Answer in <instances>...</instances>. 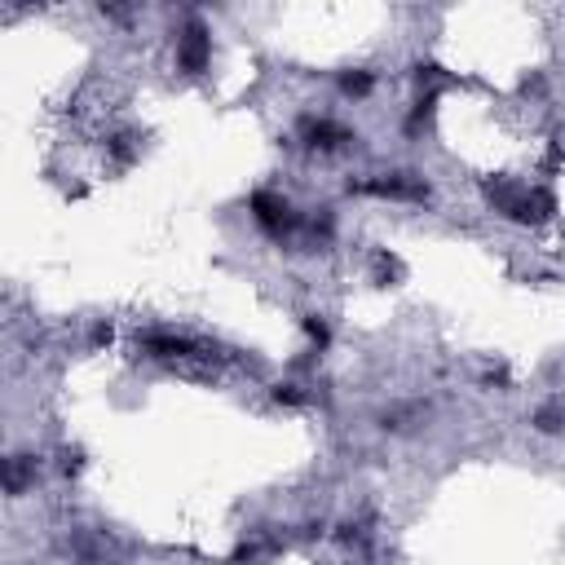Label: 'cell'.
Segmentation results:
<instances>
[{"label":"cell","mask_w":565,"mask_h":565,"mask_svg":"<svg viewBox=\"0 0 565 565\" xmlns=\"http://www.w3.org/2000/svg\"><path fill=\"white\" fill-rule=\"evenodd\" d=\"M207 57H212V40H207V31H203L199 22H190V26L177 35V62H181V71L199 75V71L207 66Z\"/></svg>","instance_id":"3957f363"},{"label":"cell","mask_w":565,"mask_h":565,"mask_svg":"<svg viewBox=\"0 0 565 565\" xmlns=\"http://www.w3.org/2000/svg\"><path fill=\"white\" fill-rule=\"evenodd\" d=\"M252 221H256L260 234H269V238H287V234L300 225V212H296L282 194L260 190V194H252Z\"/></svg>","instance_id":"6da1fadb"},{"label":"cell","mask_w":565,"mask_h":565,"mask_svg":"<svg viewBox=\"0 0 565 565\" xmlns=\"http://www.w3.org/2000/svg\"><path fill=\"white\" fill-rule=\"evenodd\" d=\"M300 141H305L309 150L331 154V150H340V146L349 141V132H344L335 119H327V115H305V119H300Z\"/></svg>","instance_id":"7a4b0ae2"},{"label":"cell","mask_w":565,"mask_h":565,"mask_svg":"<svg viewBox=\"0 0 565 565\" xmlns=\"http://www.w3.org/2000/svg\"><path fill=\"white\" fill-rule=\"evenodd\" d=\"M340 88H344V93H353V97H362V93L371 88V75H366V71H353V75H344V79H340Z\"/></svg>","instance_id":"277c9868"}]
</instances>
